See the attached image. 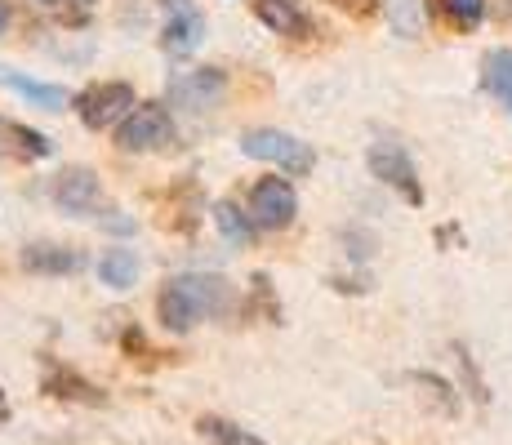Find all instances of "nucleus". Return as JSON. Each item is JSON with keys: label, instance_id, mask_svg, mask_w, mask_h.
<instances>
[{"label": "nucleus", "instance_id": "22", "mask_svg": "<svg viewBox=\"0 0 512 445\" xmlns=\"http://www.w3.org/2000/svg\"><path fill=\"white\" fill-rule=\"evenodd\" d=\"M495 14L504 18V23H512V0H495Z\"/></svg>", "mask_w": 512, "mask_h": 445}, {"label": "nucleus", "instance_id": "17", "mask_svg": "<svg viewBox=\"0 0 512 445\" xmlns=\"http://www.w3.org/2000/svg\"><path fill=\"white\" fill-rule=\"evenodd\" d=\"M214 223H219V232L228 236L232 245H250L254 223H250V214H241L232 201H219V205H214Z\"/></svg>", "mask_w": 512, "mask_h": 445}, {"label": "nucleus", "instance_id": "13", "mask_svg": "<svg viewBox=\"0 0 512 445\" xmlns=\"http://www.w3.org/2000/svg\"><path fill=\"white\" fill-rule=\"evenodd\" d=\"M23 267L32 272H81L85 267V254L72 250V245H27L23 250Z\"/></svg>", "mask_w": 512, "mask_h": 445}, {"label": "nucleus", "instance_id": "24", "mask_svg": "<svg viewBox=\"0 0 512 445\" xmlns=\"http://www.w3.org/2000/svg\"><path fill=\"white\" fill-rule=\"evenodd\" d=\"M0 419H5V392H0Z\"/></svg>", "mask_w": 512, "mask_h": 445}, {"label": "nucleus", "instance_id": "23", "mask_svg": "<svg viewBox=\"0 0 512 445\" xmlns=\"http://www.w3.org/2000/svg\"><path fill=\"white\" fill-rule=\"evenodd\" d=\"M9 18H14V14H9V0H0V36H5V27H9Z\"/></svg>", "mask_w": 512, "mask_h": 445}, {"label": "nucleus", "instance_id": "4", "mask_svg": "<svg viewBox=\"0 0 512 445\" xmlns=\"http://www.w3.org/2000/svg\"><path fill=\"white\" fill-rule=\"evenodd\" d=\"M241 152L254 156V161L277 165V170H285V174H308L312 161H317L308 143H299V138L285 134V130H250V134H241Z\"/></svg>", "mask_w": 512, "mask_h": 445}, {"label": "nucleus", "instance_id": "14", "mask_svg": "<svg viewBox=\"0 0 512 445\" xmlns=\"http://www.w3.org/2000/svg\"><path fill=\"white\" fill-rule=\"evenodd\" d=\"M98 281L112 285V290H130L139 281V254L125 250V245H112V250L98 254Z\"/></svg>", "mask_w": 512, "mask_h": 445}, {"label": "nucleus", "instance_id": "2", "mask_svg": "<svg viewBox=\"0 0 512 445\" xmlns=\"http://www.w3.org/2000/svg\"><path fill=\"white\" fill-rule=\"evenodd\" d=\"M174 116L165 112L161 103H139L121 125H116V147L121 152H134V156H147V152H165L174 147Z\"/></svg>", "mask_w": 512, "mask_h": 445}, {"label": "nucleus", "instance_id": "8", "mask_svg": "<svg viewBox=\"0 0 512 445\" xmlns=\"http://www.w3.org/2000/svg\"><path fill=\"white\" fill-rule=\"evenodd\" d=\"M370 170H374V178H383L388 187H397V192L406 196L410 205L423 201L415 161L406 156V147H397V143H374V147H370Z\"/></svg>", "mask_w": 512, "mask_h": 445}, {"label": "nucleus", "instance_id": "12", "mask_svg": "<svg viewBox=\"0 0 512 445\" xmlns=\"http://www.w3.org/2000/svg\"><path fill=\"white\" fill-rule=\"evenodd\" d=\"M0 85L14 89L18 98H27L32 107H41V112H63L72 98H67L63 85H45V81H32V76L14 72V67H0Z\"/></svg>", "mask_w": 512, "mask_h": 445}, {"label": "nucleus", "instance_id": "21", "mask_svg": "<svg viewBox=\"0 0 512 445\" xmlns=\"http://www.w3.org/2000/svg\"><path fill=\"white\" fill-rule=\"evenodd\" d=\"M334 9H343V14H352V18H370L374 9H379V0H330Z\"/></svg>", "mask_w": 512, "mask_h": 445}, {"label": "nucleus", "instance_id": "19", "mask_svg": "<svg viewBox=\"0 0 512 445\" xmlns=\"http://www.w3.org/2000/svg\"><path fill=\"white\" fill-rule=\"evenodd\" d=\"M36 5L49 9L54 18H63V23H81V18L98 5V0H36Z\"/></svg>", "mask_w": 512, "mask_h": 445}, {"label": "nucleus", "instance_id": "18", "mask_svg": "<svg viewBox=\"0 0 512 445\" xmlns=\"http://www.w3.org/2000/svg\"><path fill=\"white\" fill-rule=\"evenodd\" d=\"M441 9H446V18L455 27H477L481 23V14H486V0H441Z\"/></svg>", "mask_w": 512, "mask_h": 445}, {"label": "nucleus", "instance_id": "15", "mask_svg": "<svg viewBox=\"0 0 512 445\" xmlns=\"http://www.w3.org/2000/svg\"><path fill=\"white\" fill-rule=\"evenodd\" d=\"M45 392H49V397H58V401H85V405H103L107 397H103V388H94V383H85V379H76V374L72 370H63V374H49V379H45Z\"/></svg>", "mask_w": 512, "mask_h": 445}, {"label": "nucleus", "instance_id": "11", "mask_svg": "<svg viewBox=\"0 0 512 445\" xmlns=\"http://www.w3.org/2000/svg\"><path fill=\"white\" fill-rule=\"evenodd\" d=\"M0 152L14 161H45V156H54V143L41 130H27V125L0 116Z\"/></svg>", "mask_w": 512, "mask_h": 445}, {"label": "nucleus", "instance_id": "10", "mask_svg": "<svg viewBox=\"0 0 512 445\" xmlns=\"http://www.w3.org/2000/svg\"><path fill=\"white\" fill-rule=\"evenodd\" d=\"M254 14H259V23L268 27V32L290 36V41L312 36V18L303 14L299 0H254Z\"/></svg>", "mask_w": 512, "mask_h": 445}, {"label": "nucleus", "instance_id": "20", "mask_svg": "<svg viewBox=\"0 0 512 445\" xmlns=\"http://www.w3.org/2000/svg\"><path fill=\"white\" fill-rule=\"evenodd\" d=\"M419 388H428V397L441 405V414H455V397H450V388L441 379H432V374H415Z\"/></svg>", "mask_w": 512, "mask_h": 445}, {"label": "nucleus", "instance_id": "5", "mask_svg": "<svg viewBox=\"0 0 512 445\" xmlns=\"http://www.w3.org/2000/svg\"><path fill=\"white\" fill-rule=\"evenodd\" d=\"M245 214H250L254 227H263V232H281V227L294 223V214H299V196H294V187L285 183V178H259V183L250 187V201H245Z\"/></svg>", "mask_w": 512, "mask_h": 445}, {"label": "nucleus", "instance_id": "1", "mask_svg": "<svg viewBox=\"0 0 512 445\" xmlns=\"http://www.w3.org/2000/svg\"><path fill=\"white\" fill-rule=\"evenodd\" d=\"M232 290L223 276H174V281L161 285V294H156V316H161L165 330L174 334H187L192 325H201L205 316H219L228 308Z\"/></svg>", "mask_w": 512, "mask_h": 445}, {"label": "nucleus", "instance_id": "16", "mask_svg": "<svg viewBox=\"0 0 512 445\" xmlns=\"http://www.w3.org/2000/svg\"><path fill=\"white\" fill-rule=\"evenodd\" d=\"M486 89L499 98V103L512 107V49L486 54Z\"/></svg>", "mask_w": 512, "mask_h": 445}, {"label": "nucleus", "instance_id": "7", "mask_svg": "<svg viewBox=\"0 0 512 445\" xmlns=\"http://www.w3.org/2000/svg\"><path fill=\"white\" fill-rule=\"evenodd\" d=\"M205 36V18L192 0H165V27H161V49L170 58H187Z\"/></svg>", "mask_w": 512, "mask_h": 445}, {"label": "nucleus", "instance_id": "6", "mask_svg": "<svg viewBox=\"0 0 512 445\" xmlns=\"http://www.w3.org/2000/svg\"><path fill=\"white\" fill-rule=\"evenodd\" d=\"M134 107H139V98H134V85H125V81L90 85L81 98H76V112H81V121L90 125V130H112V125H121Z\"/></svg>", "mask_w": 512, "mask_h": 445}, {"label": "nucleus", "instance_id": "3", "mask_svg": "<svg viewBox=\"0 0 512 445\" xmlns=\"http://www.w3.org/2000/svg\"><path fill=\"white\" fill-rule=\"evenodd\" d=\"M49 196H54V205L63 214H72V219H98V214H107L103 183H98L94 170H81V165L58 174L54 183H49Z\"/></svg>", "mask_w": 512, "mask_h": 445}, {"label": "nucleus", "instance_id": "9", "mask_svg": "<svg viewBox=\"0 0 512 445\" xmlns=\"http://www.w3.org/2000/svg\"><path fill=\"white\" fill-rule=\"evenodd\" d=\"M223 98V72L219 67H196V72H183L170 81V103L187 107V112H201V107H214Z\"/></svg>", "mask_w": 512, "mask_h": 445}]
</instances>
